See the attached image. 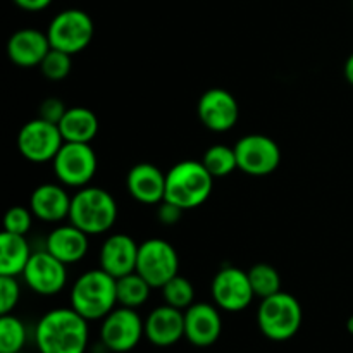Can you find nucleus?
Here are the masks:
<instances>
[{
  "label": "nucleus",
  "mask_w": 353,
  "mask_h": 353,
  "mask_svg": "<svg viewBox=\"0 0 353 353\" xmlns=\"http://www.w3.org/2000/svg\"><path fill=\"white\" fill-rule=\"evenodd\" d=\"M347 330H348V333L353 334V316L347 321Z\"/></svg>",
  "instance_id": "nucleus-36"
},
{
  "label": "nucleus",
  "mask_w": 353,
  "mask_h": 353,
  "mask_svg": "<svg viewBox=\"0 0 353 353\" xmlns=\"http://www.w3.org/2000/svg\"><path fill=\"white\" fill-rule=\"evenodd\" d=\"M343 71H345V78H347V81L350 83V85H353V54L347 59V62H345Z\"/></svg>",
  "instance_id": "nucleus-35"
},
{
  "label": "nucleus",
  "mask_w": 353,
  "mask_h": 353,
  "mask_svg": "<svg viewBox=\"0 0 353 353\" xmlns=\"http://www.w3.org/2000/svg\"><path fill=\"white\" fill-rule=\"evenodd\" d=\"M214 188V176L202 161H183L165 172V202L190 210L207 202Z\"/></svg>",
  "instance_id": "nucleus-2"
},
{
  "label": "nucleus",
  "mask_w": 353,
  "mask_h": 353,
  "mask_svg": "<svg viewBox=\"0 0 353 353\" xmlns=\"http://www.w3.org/2000/svg\"><path fill=\"white\" fill-rule=\"evenodd\" d=\"M88 338V321L72 307L50 310L38 321L34 330L40 353H85Z\"/></svg>",
  "instance_id": "nucleus-1"
},
{
  "label": "nucleus",
  "mask_w": 353,
  "mask_h": 353,
  "mask_svg": "<svg viewBox=\"0 0 353 353\" xmlns=\"http://www.w3.org/2000/svg\"><path fill=\"white\" fill-rule=\"evenodd\" d=\"M52 48L47 33L24 28L10 34L7 41V57L19 68H38Z\"/></svg>",
  "instance_id": "nucleus-18"
},
{
  "label": "nucleus",
  "mask_w": 353,
  "mask_h": 353,
  "mask_svg": "<svg viewBox=\"0 0 353 353\" xmlns=\"http://www.w3.org/2000/svg\"><path fill=\"white\" fill-rule=\"evenodd\" d=\"M33 217L34 216L30 207H10L6 212V216H3V231L26 236L28 231L31 230V224H33Z\"/></svg>",
  "instance_id": "nucleus-30"
},
{
  "label": "nucleus",
  "mask_w": 353,
  "mask_h": 353,
  "mask_svg": "<svg viewBox=\"0 0 353 353\" xmlns=\"http://www.w3.org/2000/svg\"><path fill=\"white\" fill-rule=\"evenodd\" d=\"M71 200L68 190L55 183L37 186L30 196V209L37 219L43 223H61L69 219Z\"/></svg>",
  "instance_id": "nucleus-19"
},
{
  "label": "nucleus",
  "mask_w": 353,
  "mask_h": 353,
  "mask_svg": "<svg viewBox=\"0 0 353 353\" xmlns=\"http://www.w3.org/2000/svg\"><path fill=\"white\" fill-rule=\"evenodd\" d=\"M65 110H68V107L64 105V102H62L61 99L50 97V99H45L43 102L40 103V107H38V117L59 126L61 119L64 117Z\"/></svg>",
  "instance_id": "nucleus-32"
},
{
  "label": "nucleus",
  "mask_w": 353,
  "mask_h": 353,
  "mask_svg": "<svg viewBox=\"0 0 353 353\" xmlns=\"http://www.w3.org/2000/svg\"><path fill=\"white\" fill-rule=\"evenodd\" d=\"M140 245L124 233L110 234L100 248V269L119 279L137 271Z\"/></svg>",
  "instance_id": "nucleus-17"
},
{
  "label": "nucleus",
  "mask_w": 353,
  "mask_h": 353,
  "mask_svg": "<svg viewBox=\"0 0 353 353\" xmlns=\"http://www.w3.org/2000/svg\"><path fill=\"white\" fill-rule=\"evenodd\" d=\"M210 293L214 303L226 312H241L255 299L248 272L234 265H224L217 271L212 279Z\"/></svg>",
  "instance_id": "nucleus-12"
},
{
  "label": "nucleus",
  "mask_w": 353,
  "mask_h": 353,
  "mask_svg": "<svg viewBox=\"0 0 353 353\" xmlns=\"http://www.w3.org/2000/svg\"><path fill=\"white\" fill-rule=\"evenodd\" d=\"M302 305L293 295L278 292L261 300L257 310V326L271 341H288L302 327Z\"/></svg>",
  "instance_id": "nucleus-5"
},
{
  "label": "nucleus",
  "mask_w": 353,
  "mask_h": 353,
  "mask_svg": "<svg viewBox=\"0 0 353 353\" xmlns=\"http://www.w3.org/2000/svg\"><path fill=\"white\" fill-rule=\"evenodd\" d=\"M31 255L26 236L7 231L0 234V276H23Z\"/></svg>",
  "instance_id": "nucleus-23"
},
{
  "label": "nucleus",
  "mask_w": 353,
  "mask_h": 353,
  "mask_svg": "<svg viewBox=\"0 0 353 353\" xmlns=\"http://www.w3.org/2000/svg\"><path fill=\"white\" fill-rule=\"evenodd\" d=\"M59 181L69 188L88 186L97 172V154L90 143L64 141L61 150L52 161Z\"/></svg>",
  "instance_id": "nucleus-7"
},
{
  "label": "nucleus",
  "mask_w": 353,
  "mask_h": 353,
  "mask_svg": "<svg viewBox=\"0 0 353 353\" xmlns=\"http://www.w3.org/2000/svg\"><path fill=\"white\" fill-rule=\"evenodd\" d=\"M117 219V203L107 190L99 186H83L72 195L69 223L88 236L112 230Z\"/></svg>",
  "instance_id": "nucleus-4"
},
{
  "label": "nucleus",
  "mask_w": 353,
  "mask_h": 353,
  "mask_svg": "<svg viewBox=\"0 0 353 353\" xmlns=\"http://www.w3.org/2000/svg\"><path fill=\"white\" fill-rule=\"evenodd\" d=\"M352 6H353V2H352Z\"/></svg>",
  "instance_id": "nucleus-37"
},
{
  "label": "nucleus",
  "mask_w": 353,
  "mask_h": 353,
  "mask_svg": "<svg viewBox=\"0 0 353 353\" xmlns=\"http://www.w3.org/2000/svg\"><path fill=\"white\" fill-rule=\"evenodd\" d=\"M161 290L164 303L174 307V309L186 310L188 307H192L195 303V288H193L192 281L179 274L169 279Z\"/></svg>",
  "instance_id": "nucleus-28"
},
{
  "label": "nucleus",
  "mask_w": 353,
  "mask_h": 353,
  "mask_svg": "<svg viewBox=\"0 0 353 353\" xmlns=\"http://www.w3.org/2000/svg\"><path fill=\"white\" fill-rule=\"evenodd\" d=\"M247 272L255 296L261 300L281 292V276L271 264H255Z\"/></svg>",
  "instance_id": "nucleus-26"
},
{
  "label": "nucleus",
  "mask_w": 353,
  "mask_h": 353,
  "mask_svg": "<svg viewBox=\"0 0 353 353\" xmlns=\"http://www.w3.org/2000/svg\"><path fill=\"white\" fill-rule=\"evenodd\" d=\"M45 250L50 252L55 259L64 262L65 265L78 264L88 254V234L69 223L64 226H57L47 236Z\"/></svg>",
  "instance_id": "nucleus-21"
},
{
  "label": "nucleus",
  "mask_w": 353,
  "mask_h": 353,
  "mask_svg": "<svg viewBox=\"0 0 353 353\" xmlns=\"http://www.w3.org/2000/svg\"><path fill=\"white\" fill-rule=\"evenodd\" d=\"M21 299V286L14 276H0V314H10Z\"/></svg>",
  "instance_id": "nucleus-31"
},
{
  "label": "nucleus",
  "mask_w": 353,
  "mask_h": 353,
  "mask_svg": "<svg viewBox=\"0 0 353 353\" xmlns=\"http://www.w3.org/2000/svg\"><path fill=\"white\" fill-rule=\"evenodd\" d=\"M117 303L116 278L103 269H92L79 276L71 288V307L86 321L109 316Z\"/></svg>",
  "instance_id": "nucleus-3"
},
{
  "label": "nucleus",
  "mask_w": 353,
  "mask_h": 353,
  "mask_svg": "<svg viewBox=\"0 0 353 353\" xmlns=\"http://www.w3.org/2000/svg\"><path fill=\"white\" fill-rule=\"evenodd\" d=\"M26 343V327L12 314L0 316V353H19Z\"/></svg>",
  "instance_id": "nucleus-27"
},
{
  "label": "nucleus",
  "mask_w": 353,
  "mask_h": 353,
  "mask_svg": "<svg viewBox=\"0 0 353 353\" xmlns=\"http://www.w3.org/2000/svg\"><path fill=\"white\" fill-rule=\"evenodd\" d=\"M223 333V317L216 303L199 302L185 310V338L199 348L216 343Z\"/></svg>",
  "instance_id": "nucleus-15"
},
{
  "label": "nucleus",
  "mask_w": 353,
  "mask_h": 353,
  "mask_svg": "<svg viewBox=\"0 0 353 353\" xmlns=\"http://www.w3.org/2000/svg\"><path fill=\"white\" fill-rule=\"evenodd\" d=\"M141 338H145V321L138 316L137 309L119 305L102 319L100 340L107 350L131 352L138 347Z\"/></svg>",
  "instance_id": "nucleus-8"
},
{
  "label": "nucleus",
  "mask_w": 353,
  "mask_h": 353,
  "mask_svg": "<svg viewBox=\"0 0 353 353\" xmlns=\"http://www.w3.org/2000/svg\"><path fill=\"white\" fill-rule=\"evenodd\" d=\"M196 112H199L200 123L207 130L224 133L238 123L240 107L233 93L224 88H210L200 97Z\"/></svg>",
  "instance_id": "nucleus-14"
},
{
  "label": "nucleus",
  "mask_w": 353,
  "mask_h": 353,
  "mask_svg": "<svg viewBox=\"0 0 353 353\" xmlns=\"http://www.w3.org/2000/svg\"><path fill=\"white\" fill-rule=\"evenodd\" d=\"M65 268L68 265L55 259L48 250L33 252L23 272V279L28 288L38 295H57L64 290L65 281H68Z\"/></svg>",
  "instance_id": "nucleus-13"
},
{
  "label": "nucleus",
  "mask_w": 353,
  "mask_h": 353,
  "mask_svg": "<svg viewBox=\"0 0 353 353\" xmlns=\"http://www.w3.org/2000/svg\"><path fill=\"white\" fill-rule=\"evenodd\" d=\"M238 169L248 176H268L281 164V148L272 138L252 133L234 145Z\"/></svg>",
  "instance_id": "nucleus-11"
},
{
  "label": "nucleus",
  "mask_w": 353,
  "mask_h": 353,
  "mask_svg": "<svg viewBox=\"0 0 353 353\" xmlns=\"http://www.w3.org/2000/svg\"><path fill=\"white\" fill-rule=\"evenodd\" d=\"M128 192L137 202L145 205L161 203L165 195V174L150 162L133 165L126 178Z\"/></svg>",
  "instance_id": "nucleus-20"
},
{
  "label": "nucleus",
  "mask_w": 353,
  "mask_h": 353,
  "mask_svg": "<svg viewBox=\"0 0 353 353\" xmlns=\"http://www.w3.org/2000/svg\"><path fill=\"white\" fill-rule=\"evenodd\" d=\"M116 288L117 303L119 305L130 307V309H138V307H141L148 300L152 286L143 276L134 271L123 276V278L116 279Z\"/></svg>",
  "instance_id": "nucleus-24"
},
{
  "label": "nucleus",
  "mask_w": 353,
  "mask_h": 353,
  "mask_svg": "<svg viewBox=\"0 0 353 353\" xmlns=\"http://www.w3.org/2000/svg\"><path fill=\"white\" fill-rule=\"evenodd\" d=\"M62 145L64 138L57 124L48 123L41 117L28 121L17 134V148L21 155L34 164L54 161Z\"/></svg>",
  "instance_id": "nucleus-10"
},
{
  "label": "nucleus",
  "mask_w": 353,
  "mask_h": 353,
  "mask_svg": "<svg viewBox=\"0 0 353 353\" xmlns=\"http://www.w3.org/2000/svg\"><path fill=\"white\" fill-rule=\"evenodd\" d=\"M183 212H185V210L179 209L178 205H174V203L162 200V202L159 203L157 217H159V221H161L162 224H165V226H171V224H176L179 219H181Z\"/></svg>",
  "instance_id": "nucleus-33"
},
{
  "label": "nucleus",
  "mask_w": 353,
  "mask_h": 353,
  "mask_svg": "<svg viewBox=\"0 0 353 353\" xmlns=\"http://www.w3.org/2000/svg\"><path fill=\"white\" fill-rule=\"evenodd\" d=\"M202 164L205 165L207 171L216 178H226L230 176L234 169H238L236 152L234 147H228V145L217 143L212 145L205 150L202 157Z\"/></svg>",
  "instance_id": "nucleus-25"
},
{
  "label": "nucleus",
  "mask_w": 353,
  "mask_h": 353,
  "mask_svg": "<svg viewBox=\"0 0 353 353\" xmlns=\"http://www.w3.org/2000/svg\"><path fill=\"white\" fill-rule=\"evenodd\" d=\"M137 272L143 276L152 288H162L169 279L179 274V257L169 241L150 238L140 243Z\"/></svg>",
  "instance_id": "nucleus-9"
},
{
  "label": "nucleus",
  "mask_w": 353,
  "mask_h": 353,
  "mask_svg": "<svg viewBox=\"0 0 353 353\" xmlns=\"http://www.w3.org/2000/svg\"><path fill=\"white\" fill-rule=\"evenodd\" d=\"M145 338L155 347H172L185 338V310L164 305L157 307L145 319Z\"/></svg>",
  "instance_id": "nucleus-16"
},
{
  "label": "nucleus",
  "mask_w": 353,
  "mask_h": 353,
  "mask_svg": "<svg viewBox=\"0 0 353 353\" xmlns=\"http://www.w3.org/2000/svg\"><path fill=\"white\" fill-rule=\"evenodd\" d=\"M64 141L72 143H92L99 133V117L88 107H68L59 123Z\"/></svg>",
  "instance_id": "nucleus-22"
},
{
  "label": "nucleus",
  "mask_w": 353,
  "mask_h": 353,
  "mask_svg": "<svg viewBox=\"0 0 353 353\" xmlns=\"http://www.w3.org/2000/svg\"><path fill=\"white\" fill-rule=\"evenodd\" d=\"M93 33L95 26L92 17L81 9L61 10L50 21L47 30L52 48H59L71 55L85 50L92 41Z\"/></svg>",
  "instance_id": "nucleus-6"
},
{
  "label": "nucleus",
  "mask_w": 353,
  "mask_h": 353,
  "mask_svg": "<svg viewBox=\"0 0 353 353\" xmlns=\"http://www.w3.org/2000/svg\"><path fill=\"white\" fill-rule=\"evenodd\" d=\"M72 55L68 52H62L59 48H50L41 64L38 65L41 74L48 79V81H62L69 76L72 68Z\"/></svg>",
  "instance_id": "nucleus-29"
},
{
  "label": "nucleus",
  "mask_w": 353,
  "mask_h": 353,
  "mask_svg": "<svg viewBox=\"0 0 353 353\" xmlns=\"http://www.w3.org/2000/svg\"><path fill=\"white\" fill-rule=\"evenodd\" d=\"M19 9L28 10V12H38V10L47 9L52 0H12Z\"/></svg>",
  "instance_id": "nucleus-34"
}]
</instances>
